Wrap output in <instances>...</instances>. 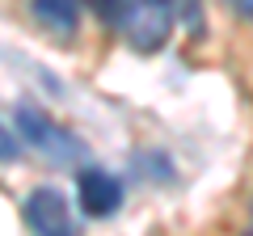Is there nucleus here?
I'll return each mask as SVG.
<instances>
[{
	"label": "nucleus",
	"instance_id": "5",
	"mask_svg": "<svg viewBox=\"0 0 253 236\" xmlns=\"http://www.w3.org/2000/svg\"><path fill=\"white\" fill-rule=\"evenodd\" d=\"M38 13V21H46L59 34H72L76 30V0H30Z\"/></svg>",
	"mask_w": 253,
	"mask_h": 236
},
{
	"label": "nucleus",
	"instance_id": "4",
	"mask_svg": "<svg viewBox=\"0 0 253 236\" xmlns=\"http://www.w3.org/2000/svg\"><path fill=\"white\" fill-rule=\"evenodd\" d=\"M76 202L84 207V215L93 219H106L123 207V186H118L114 173L106 169H84L81 182H76Z\"/></svg>",
	"mask_w": 253,
	"mask_h": 236
},
{
	"label": "nucleus",
	"instance_id": "9",
	"mask_svg": "<svg viewBox=\"0 0 253 236\" xmlns=\"http://www.w3.org/2000/svg\"><path fill=\"white\" fill-rule=\"evenodd\" d=\"M249 236H253V232H249Z\"/></svg>",
	"mask_w": 253,
	"mask_h": 236
},
{
	"label": "nucleus",
	"instance_id": "1",
	"mask_svg": "<svg viewBox=\"0 0 253 236\" xmlns=\"http://www.w3.org/2000/svg\"><path fill=\"white\" fill-rule=\"evenodd\" d=\"M114 26L123 30V38L135 46V51H156V46L169 38L173 0H131Z\"/></svg>",
	"mask_w": 253,
	"mask_h": 236
},
{
	"label": "nucleus",
	"instance_id": "7",
	"mask_svg": "<svg viewBox=\"0 0 253 236\" xmlns=\"http://www.w3.org/2000/svg\"><path fill=\"white\" fill-rule=\"evenodd\" d=\"M131 4V0H93V9L101 13V17H110V21H118L123 17V9Z\"/></svg>",
	"mask_w": 253,
	"mask_h": 236
},
{
	"label": "nucleus",
	"instance_id": "2",
	"mask_svg": "<svg viewBox=\"0 0 253 236\" xmlns=\"http://www.w3.org/2000/svg\"><path fill=\"white\" fill-rule=\"evenodd\" d=\"M21 219H26V228L34 236H81L72 207H68V198H63L55 186L30 190L26 202H21Z\"/></svg>",
	"mask_w": 253,
	"mask_h": 236
},
{
	"label": "nucleus",
	"instance_id": "6",
	"mask_svg": "<svg viewBox=\"0 0 253 236\" xmlns=\"http://www.w3.org/2000/svg\"><path fill=\"white\" fill-rule=\"evenodd\" d=\"M17 152H21V139L0 122V160H17Z\"/></svg>",
	"mask_w": 253,
	"mask_h": 236
},
{
	"label": "nucleus",
	"instance_id": "3",
	"mask_svg": "<svg viewBox=\"0 0 253 236\" xmlns=\"http://www.w3.org/2000/svg\"><path fill=\"white\" fill-rule=\"evenodd\" d=\"M17 135L26 139L34 152L51 156V160H76V156L84 152V148L72 139V131H63L51 114H42V110H34V106L17 110Z\"/></svg>",
	"mask_w": 253,
	"mask_h": 236
},
{
	"label": "nucleus",
	"instance_id": "8",
	"mask_svg": "<svg viewBox=\"0 0 253 236\" xmlns=\"http://www.w3.org/2000/svg\"><path fill=\"white\" fill-rule=\"evenodd\" d=\"M236 9H241L245 17H253V0H236Z\"/></svg>",
	"mask_w": 253,
	"mask_h": 236
}]
</instances>
